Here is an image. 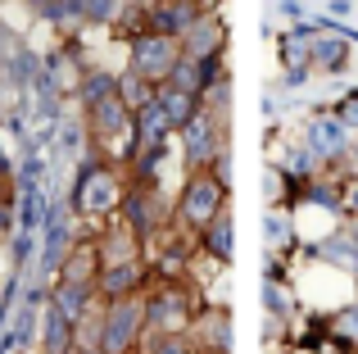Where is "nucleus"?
<instances>
[{
	"label": "nucleus",
	"instance_id": "1",
	"mask_svg": "<svg viewBox=\"0 0 358 354\" xmlns=\"http://www.w3.org/2000/svg\"><path fill=\"white\" fill-rule=\"evenodd\" d=\"M141 327H145V304H141L136 295H127V300H109L105 318H100V332H96V346H91V350H100V354H131Z\"/></svg>",
	"mask_w": 358,
	"mask_h": 354
},
{
	"label": "nucleus",
	"instance_id": "2",
	"mask_svg": "<svg viewBox=\"0 0 358 354\" xmlns=\"http://www.w3.org/2000/svg\"><path fill=\"white\" fill-rule=\"evenodd\" d=\"M177 59H182V45H177V36L141 32L136 41H131V73H136V78H145L150 87H164V82L173 78Z\"/></svg>",
	"mask_w": 358,
	"mask_h": 354
},
{
	"label": "nucleus",
	"instance_id": "3",
	"mask_svg": "<svg viewBox=\"0 0 358 354\" xmlns=\"http://www.w3.org/2000/svg\"><path fill=\"white\" fill-rule=\"evenodd\" d=\"M222 200H227V186H222L209 169H200V173L186 177V191H182L177 213H182V222H191V227L204 232V227H209V222L222 213Z\"/></svg>",
	"mask_w": 358,
	"mask_h": 354
},
{
	"label": "nucleus",
	"instance_id": "4",
	"mask_svg": "<svg viewBox=\"0 0 358 354\" xmlns=\"http://www.w3.org/2000/svg\"><path fill=\"white\" fill-rule=\"evenodd\" d=\"M122 204V186L109 169H96V164H82L78 173V191H73V209L82 213H109Z\"/></svg>",
	"mask_w": 358,
	"mask_h": 354
},
{
	"label": "nucleus",
	"instance_id": "5",
	"mask_svg": "<svg viewBox=\"0 0 358 354\" xmlns=\"http://www.w3.org/2000/svg\"><path fill=\"white\" fill-rule=\"evenodd\" d=\"M122 218H127V227L136 232V236H150L155 227L168 222V204L155 186H136V191L122 195Z\"/></svg>",
	"mask_w": 358,
	"mask_h": 354
},
{
	"label": "nucleus",
	"instance_id": "6",
	"mask_svg": "<svg viewBox=\"0 0 358 354\" xmlns=\"http://www.w3.org/2000/svg\"><path fill=\"white\" fill-rule=\"evenodd\" d=\"M182 146H186V169L191 173H200V169H209L213 160H218V150H222V141H218V123H213L209 114H195L191 123L182 127Z\"/></svg>",
	"mask_w": 358,
	"mask_h": 354
},
{
	"label": "nucleus",
	"instance_id": "7",
	"mask_svg": "<svg viewBox=\"0 0 358 354\" xmlns=\"http://www.w3.org/2000/svg\"><path fill=\"white\" fill-rule=\"evenodd\" d=\"M145 304V323L159 332V337H168V332H182V323L191 318V304H186V291H177V286H164V291H155Z\"/></svg>",
	"mask_w": 358,
	"mask_h": 354
},
{
	"label": "nucleus",
	"instance_id": "8",
	"mask_svg": "<svg viewBox=\"0 0 358 354\" xmlns=\"http://www.w3.org/2000/svg\"><path fill=\"white\" fill-rule=\"evenodd\" d=\"M69 209L64 200H45V250H41V273H59L64 255H69Z\"/></svg>",
	"mask_w": 358,
	"mask_h": 354
},
{
	"label": "nucleus",
	"instance_id": "9",
	"mask_svg": "<svg viewBox=\"0 0 358 354\" xmlns=\"http://www.w3.org/2000/svg\"><path fill=\"white\" fill-rule=\"evenodd\" d=\"M182 55L186 59H218V50H222V23L218 18H195L191 27L182 32Z\"/></svg>",
	"mask_w": 358,
	"mask_h": 354
},
{
	"label": "nucleus",
	"instance_id": "10",
	"mask_svg": "<svg viewBox=\"0 0 358 354\" xmlns=\"http://www.w3.org/2000/svg\"><path fill=\"white\" fill-rule=\"evenodd\" d=\"M41 327H45V337H41V350L45 354H73V341H78V318H69L64 309L45 304Z\"/></svg>",
	"mask_w": 358,
	"mask_h": 354
},
{
	"label": "nucleus",
	"instance_id": "11",
	"mask_svg": "<svg viewBox=\"0 0 358 354\" xmlns=\"http://www.w3.org/2000/svg\"><path fill=\"white\" fill-rule=\"evenodd\" d=\"M195 18H200V5H195V0H159L155 14H150V23H155V32H164V36H182Z\"/></svg>",
	"mask_w": 358,
	"mask_h": 354
},
{
	"label": "nucleus",
	"instance_id": "12",
	"mask_svg": "<svg viewBox=\"0 0 358 354\" xmlns=\"http://www.w3.org/2000/svg\"><path fill=\"white\" fill-rule=\"evenodd\" d=\"M87 114H91V132H96L100 141H118V136H127V127H131V114L118 105V96L91 105Z\"/></svg>",
	"mask_w": 358,
	"mask_h": 354
},
{
	"label": "nucleus",
	"instance_id": "13",
	"mask_svg": "<svg viewBox=\"0 0 358 354\" xmlns=\"http://www.w3.org/2000/svg\"><path fill=\"white\" fill-rule=\"evenodd\" d=\"M141 277H145L141 259H131V264H114V268H100L96 291H105V300H127V295H136Z\"/></svg>",
	"mask_w": 358,
	"mask_h": 354
},
{
	"label": "nucleus",
	"instance_id": "14",
	"mask_svg": "<svg viewBox=\"0 0 358 354\" xmlns=\"http://www.w3.org/2000/svg\"><path fill=\"white\" fill-rule=\"evenodd\" d=\"M155 105H159V114H164L168 127H186L195 114H200V96H191V91H177V87H159V91H155Z\"/></svg>",
	"mask_w": 358,
	"mask_h": 354
},
{
	"label": "nucleus",
	"instance_id": "15",
	"mask_svg": "<svg viewBox=\"0 0 358 354\" xmlns=\"http://www.w3.org/2000/svg\"><path fill=\"white\" fill-rule=\"evenodd\" d=\"M345 123L341 118H313V127H308V155H317V160H331V155L345 150Z\"/></svg>",
	"mask_w": 358,
	"mask_h": 354
},
{
	"label": "nucleus",
	"instance_id": "16",
	"mask_svg": "<svg viewBox=\"0 0 358 354\" xmlns=\"http://www.w3.org/2000/svg\"><path fill=\"white\" fill-rule=\"evenodd\" d=\"M155 91H159V87H150L145 78H136V73L127 69V73L118 78V105L127 109V114H141L145 105H155Z\"/></svg>",
	"mask_w": 358,
	"mask_h": 354
},
{
	"label": "nucleus",
	"instance_id": "17",
	"mask_svg": "<svg viewBox=\"0 0 358 354\" xmlns=\"http://www.w3.org/2000/svg\"><path fill=\"white\" fill-rule=\"evenodd\" d=\"M45 222V195L41 186H23L18 195V232H36Z\"/></svg>",
	"mask_w": 358,
	"mask_h": 354
},
{
	"label": "nucleus",
	"instance_id": "18",
	"mask_svg": "<svg viewBox=\"0 0 358 354\" xmlns=\"http://www.w3.org/2000/svg\"><path fill=\"white\" fill-rule=\"evenodd\" d=\"M109 96H118V78H109V73H87V78H82V91H78L82 109L100 105V100H109Z\"/></svg>",
	"mask_w": 358,
	"mask_h": 354
},
{
	"label": "nucleus",
	"instance_id": "19",
	"mask_svg": "<svg viewBox=\"0 0 358 354\" xmlns=\"http://www.w3.org/2000/svg\"><path fill=\"white\" fill-rule=\"evenodd\" d=\"M308 64H317V69H327V73L345 69V41H331V36H313Z\"/></svg>",
	"mask_w": 358,
	"mask_h": 354
},
{
	"label": "nucleus",
	"instance_id": "20",
	"mask_svg": "<svg viewBox=\"0 0 358 354\" xmlns=\"http://www.w3.org/2000/svg\"><path fill=\"white\" fill-rule=\"evenodd\" d=\"M204 246H209L218 259H231V213H227V209H222L218 218L204 227Z\"/></svg>",
	"mask_w": 358,
	"mask_h": 354
},
{
	"label": "nucleus",
	"instance_id": "21",
	"mask_svg": "<svg viewBox=\"0 0 358 354\" xmlns=\"http://www.w3.org/2000/svg\"><path fill=\"white\" fill-rule=\"evenodd\" d=\"M5 64H9V78H14L18 87H27V82H36V78H41V69H36V55L27 50V45H14Z\"/></svg>",
	"mask_w": 358,
	"mask_h": 354
},
{
	"label": "nucleus",
	"instance_id": "22",
	"mask_svg": "<svg viewBox=\"0 0 358 354\" xmlns=\"http://www.w3.org/2000/svg\"><path fill=\"white\" fill-rule=\"evenodd\" d=\"M150 354H191V341H186L182 332H168V337L150 341Z\"/></svg>",
	"mask_w": 358,
	"mask_h": 354
},
{
	"label": "nucleus",
	"instance_id": "23",
	"mask_svg": "<svg viewBox=\"0 0 358 354\" xmlns=\"http://www.w3.org/2000/svg\"><path fill=\"white\" fill-rule=\"evenodd\" d=\"M118 14V0H82V18H91V23H105V18Z\"/></svg>",
	"mask_w": 358,
	"mask_h": 354
},
{
	"label": "nucleus",
	"instance_id": "24",
	"mask_svg": "<svg viewBox=\"0 0 358 354\" xmlns=\"http://www.w3.org/2000/svg\"><path fill=\"white\" fill-rule=\"evenodd\" d=\"M263 232H268V241H272V246H281V241L290 236L286 218H277V213H268V218H263Z\"/></svg>",
	"mask_w": 358,
	"mask_h": 354
},
{
	"label": "nucleus",
	"instance_id": "25",
	"mask_svg": "<svg viewBox=\"0 0 358 354\" xmlns=\"http://www.w3.org/2000/svg\"><path fill=\"white\" fill-rule=\"evenodd\" d=\"M263 300H268V313H286V295H281V291H277L272 282L263 286Z\"/></svg>",
	"mask_w": 358,
	"mask_h": 354
},
{
	"label": "nucleus",
	"instance_id": "26",
	"mask_svg": "<svg viewBox=\"0 0 358 354\" xmlns=\"http://www.w3.org/2000/svg\"><path fill=\"white\" fill-rule=\"evenodd\" d=\"M9 50H14V41H9V27H5V23H0V64H5V59H9Z\"/></svg>",
	"mask_w": 358,
	"mask_h": 354
},
{
	"label": "nucleus",
	"instance_id": "27",
	"mask_svg": "<svg viewBox=\"0 0 358 354\" xmlns=\"http://www.w3.org/2000/svg\"><path fill=\"white\" fill-rule=\"evenodd\" d=\"M345 246H350V259H354V268H358V222H354V232H350V241H345Z\"/></svg>",
	"mask_w": 358,
	"mask_h": 354
},
{
	"label": "nucleus",
	"instance_id": "28",
	"mask_svg": "<svg viewBox=\"0 0 358 354\" xmlns=\"http://www.w3.org/2000/svg\"><path fill=\"white\" fill-rule=\"evenodd\" d=\"M345 213H358V186H350V195H345Z\"/></svg>",
	"mask_w": 358,
	"mask_h": 354
},
{
	"label": "nucleus",
	"instance_id": "29",
	"mask_svg": "<svg viewBox=\"0 0 358 354\" xmlns=\"http://www.w3.org/2000/svg\"><path fill=\"white\" fill-rule=\"evenodd\" d=\"M345 332H350V337H358V309L345 313Z\"/></svg>",
	"mask_w": 358,
	"mask_h": 354
},
{
	"label": "nucleus",
	"instance_id": "30",
	"mask_svg": "<svg viewBox=\"0 0 358 354\" xmlns=\"http://www.w3.org/2000/svg\"><path fill=\"white\" fill-rule=\"evenodd\" d=\"M0 204H5V173H0Z\"/></svg>",
	"mask_w": 358,
	"mask_h": 354
},
{
	"label": "nucleus",
	"instance_id": "31",
	"mask_svg": "<svg viewBox=\"0 0 358 354\" xmlns=\"http://www.w3.org/2000/svg\"><path fill=\"white\" fill-rule=\"evenodd\" d=\"M0 327H5V300H0Z\"/></svg>",
	"mask_w": 358,
	"mask_h": 354
},
{
	"label": "nucleus",
	"instance_id": "32",
	"mask_svg": "<svg viewBox=\"0 0 358 354\" xmlns=\"http://www.w3.org/2000/svg\"><path fill=\"white\" fill-rule=\"evenodd\" d=\"M27 5H41V9H45V5H50V0H27Z\"/></svg>",
	"mask_w": 358,
	"mask_h": 354
},
{
	"label": "nucleus",
	"instance_id": "33",
	"mask_svg": "<svg viewBox=\"0 0 358 354\" xmlns=\"http://www.w3.org/2000/svg\"><path fill=\"white\" fill-rule=\"evenodd\" d=\"M78 354H100V350H91V346H87V350H78Z\"/></svg>",
	"mask_w": 358,
	"mask_h": 354
}]
</instances>
